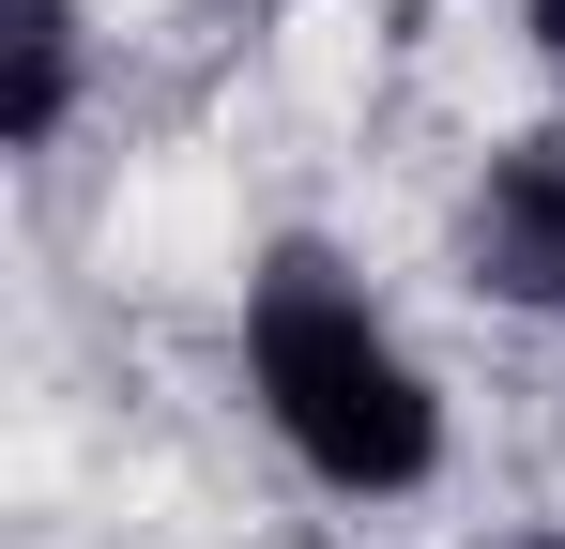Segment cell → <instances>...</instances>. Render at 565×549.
<instances>
[{"instance_id": "obj_1", "label": "cell", "mask_w": 565, "mask_h": 549, "mask_svg": "<svg viewBox=\"0 0 565 549\" xmlns=\"http://www.w3.org/2000/svg\"><path fill=\"white\" fill-rule=\"evenodd\" d=\"M245 381H260L276 443L306 458L321 488H352V504H397V488L444 473L428 366L397 352V321H382L321 245H276V260H260V290H245Z\"/></svg>"}, {"instance_id": "obj_2", "label": "cell", "mask_w": 565, "mask_h": 549, "mask_svg": "<svg viewBox=\"0 0 565 549\" xmlns=\"http://www.w3.org/2000/svg\"><path fill=\"white\" fill-rule=\"evenodd\" d=\"M473 274L504 305H565V138H535L473 183Z\"/></svg>"}, {"instance_id": "obj_3", "label": "cell", "mask_w": 565, "mask_h": 549, "mask_svg": "<svg viewBox=\"0 0 565 549\" xmlns=\"http://www.w3.org/2000/svg\"><path fill=\"white\" fill-rule=\"evenodd\" d=\"M0 46H15V77H0V138L46 153L62 107H77V15H62V0H0Z\"/></svg>"}, {"instance_id": "obj_4", "label": "cell", "mask_w": 565, "mask_h": 549, "mask_svg": "<svg viewBox=\"0 0 565 549\" xmlns=\"http://www.w3.org/2000/svg\"><path fill=\"white\" fill-rule=\"evenodd\" d=\"M535 31H551V46H565V0H535Z\"/></svg>"}]
</instances>
